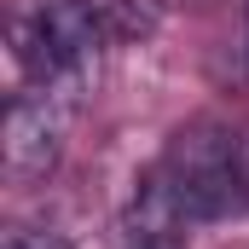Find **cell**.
Instances as JSON below:
<instances>
[{
    "label": "cell",
    "instance_id": "6da1fadb",
    "mask_svg": "<svg viewBox=\"0 0 249 249\" xmlns=\"http://www.w3.org/2000/svg\"><path fill=\"white\" fill-rule=\"evenodd\" d=\"M244 203L238 180V139L220 122H191L168 139L157 174L145 180V197L133 214L145 220H220Z\"/></svg>",
    "mask_w": 249,
    "mask_h": 249
},
{
    "label": "cell",
    "instance_id": "7a4b0ae2",
    "mask_svg": "<svg viewBox=\"0 0 249 249\" xmlns=\"http://www.w3.org/2000/svg\"><path fill=\"white\" fill-rule=\"evenodd\" d=\"M64 133H70V99L64 87H35V93H18L6 105V133H0V151H6V174L18 186H35L58 168L64 157Z\"/></svg>",
    "mask_w": 249,
    "mask_h": 249
},
{
    "label": "cell",
    "instance_id": "3957f363",
    "mask_svg": "<svg viewBox=\"0 0 249 249\" xmlns=\"http://www.w3.org/2000/svg\"><path fill=\"white\" fill-rule=\"evenodd\" d=\"M116 249H186V238H180L174 220H145V214H133L122 226V238H116Z\"/></svg>",
    "mask_w": 249,
    "mask_h": 249
},
{
    "label": "cell",
    "instance_id": "277c9868",
    "mask_svg": "<svg viewBox=\"0 0 249 249\" xmlns=\"http://www.w3.org/2000/svg\"><path fill=\"white\" fill-rule=\"evenodd\" d=\"M0 249H58V244H47L41 232H23V226H12V232H6V244H0Z\"/></svg>",
    "mask_w": 249,
    "mask_h": 249
}]
</instances>
